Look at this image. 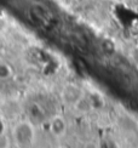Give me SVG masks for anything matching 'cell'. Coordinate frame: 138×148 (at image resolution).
Listing matches in <instances>:
<instances>
[{"mask_svg": "<svg viewBox=\"0 0 138 148\" xmlns=\"http://www.w3.org/2000/svg\"><path fill=\"white\" fill-rule=\"evenodd\" d=\"M12 143L18 147H30L36 141V130L33 123L27 119L18 120L11 131Z\"/></svg>", "mask_w": 138, "mask_h": 148, "instance_id": "6da1fadb", "label": "cell"}, {"mask_svg": "<svg viewBox=\"0 0 138 148\" xmlns=\"http://www.w3.org/2000/svg\"><path fill=\"white\" fill-rule=\"evenodd\" d=\"M67 131H68V124H67V120L64 119V116L58 114L50 119L49 132L51 134L53 137H57V138L63 137V136H66Z\"/></svg>", "mask_w": 138, "mask_h": 148, "instance_id": "7a4b0ae2", "label": "cell"}, {"mask_svg": "<svg viewBox=\"0 0 138 148\" xmlns=\"http://www.w3.org/2000/svg\"><path fill=\"white\" fill-rule=\"evenodd\" d=\"M83 96H84L83 91L75 84H67L63 88V90H62V98L64 100L66 103L72 104V106H75V103Z\"/></svg>", "mask_w": 138, "mask_h": 148, "instance_id": "3957f363", "label": "cell"}, {"mask_svg": "<svg viewBox=\"0 0 138 148\" xmlns=\"http://www.w3.org/2000/svg\"><path fill=\"white\" fill-rule=\"evenodd\" d=\"M14 75V68L8 62H0V80H8Z\"/></svg>", "mask_w": 138, "mask_h": 148, "instance_id": "277c9868", "label": "cell"}, {"mask_svg": "<svg viewBox=\"0 0 138 148\" xmlns=\"http://www.w3.org/2000/svg\"><path fill=\"white\" fill-rule=\"evenodd\" d=\"M12 143V140L8 134H1L0 135V148H5V147H10Z\"/></svg>", "mask_w": 138, "mask_h": 148, "instance_id": "5b68a950", "label": "cell"}, {"mask_svg": "<svg viewBox=\"0 0 138 148\" xmlns=\"http://www.w3.org/2000/svg\"><path fill=\"white\" fill-rule=\"evenodd\" d=\"M6 132V119L0 114V135Z\"/></svg>", "mask_w": 138, "mask_h": 148, "instance_id": "8992f818", "label": "cell"}, {"mask_svg": "<svg viewBox=\"0 0 138 148\" xmlns=\"http://www.w3.org/2000/svg\"><path fill=\"white\" fill-rule=\"evenodd\" d=\"M0 46H1V40H0Z\"/></svg>", "mask_w": 138, "mask_h": 148, "instance_id": "52a82bcc", "label": "cell"}]
</instances>
